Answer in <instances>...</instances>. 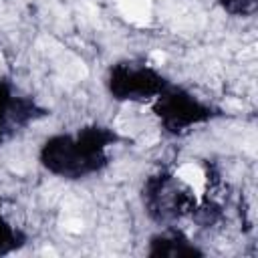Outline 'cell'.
I'll return each mask as SVG.
<instances>
[{
    "mask_svg": "<svg viewBox=\"0 0 258 258\" xmlns=\"http://www.w3.org/2000/svg\"><path fill=\"white\" fill-rule=\"evenodd\" d=\"M119 6L123 10V14L137 26H143L149 20V14H151L149 0H119Z\"/></svg>",
    "mask_w": 258,
    "mask_h": 258,
    "instance_id": "obj_1",
    "label": "cell"
},
{
    "mask_svg": "<svg viewBox=\"0 0 258 258\" xmlns=\"http://www.w3.org/2000/svg\"><path fill=\"white\" fill-rule=\"evenodd\" d=\"M64 230L67 232H73V234H79L83 230V222L79 218H67L64 220Z\"/></svg>",
    "mask_w": 258,
    "mask_h": 258,
    "instance_id": "obj_3",
    "label": "cell"
},
{
    "mask_svg": "<svg viewBox=\"0 0 258 258\" xmlns=\"http://www.w3.org/2000/svg\"><path fill=\"white\" fill-rule=\"evenodd\" d=\"M177 175H179L198 196L204 194V189H206V173L202 171L200 165H196V163H183V165L177 169Z\"/></svg>",
    "mask_w": 258,
    "mask_h": 258,
    "instance_id": "obj_2",
    "label": "cell"
},
{
    "mask_svg": "<svg viewBox=\"0 0 258 258\" xmlns=\"http://www.w3.org/2000/svg\"><path fill=\"white\" fill-rule=\"evenodd\" d=\"M151 60L157 62V64H161V62L165 60V52H161V50H153V52H151Z\"/></svg>",
    "mask_w": 258,
    "mask_h": 258,
    "instance_id": "obj_4",
    "label": "cell"
}]
</instances>
